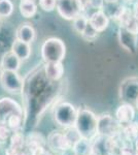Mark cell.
I'll return each mask as SVG.
<instances>
[{
    "label": "cell",
    "instance_id": "6da1fadb",
    "mask_svg": "<svg viewBox=\"0 0 138 155\" xmlns=\"http://www.w3.org/2000/svg\"><path fill=\"white\" fill-rule=\"evenodd\" d=\"M97 119L98 116L88 109H81L77 111L74 128L81 137L93 141L97 137Z\"/></svg>",
    "mask_w": 138,
    "mask_h": 155
},
{
    "label": "cell",
    "instance_id": "7a4b0ae2",
    "mask_svg": "<svg viewBox=\"0 0 138 155\" xmlns=\"http://www.w3.org/2000/svg\"><path fill=\"white\" fill-rule=\"evenodd\" d=\"M66 54V47L59 38L52 37L47 39L41 46V57L46 63L62 62Z\"/></svg>",
    "mask_w": 138,
    "mask_h": 155
},
{
    "label": "cell",
    "instance_id": "3957f363",
    "mask_svg": "<svg viewBox=\"0 0 138 155\" xmlns=\"http://www.w3.org/2000/svg\"><path fill=\"white\" fill-rule=\"evenodd\" d=\"M55 122L59 126L63 127L64 129L74 127L75 121H76L77 110L70 102L63 101L57 104L53 112Z\"/></svg>",
    "mask_w": 138,
    "mask_h": 155
},
{
    "label": "cell",
    "instance_id": "277c9868",
    "mask_svg": "<svg viewBox=\"0 0 138 155\" xmlns=\"http://www.w3.org/2000/svg\"><path fill=\"white\" fill-rule=\"evenodd\" d=\"M122 125L117 122L115 117L109 114H102L97 119V136L102 137H109L120 134Z\"/></svg>",
    "mask_w": 138,
    "mask_h": 155
},
{
    "label": "cell",
    "instance_id": "5b68a950",
    "mask_svg": "<svg viewBox=\"0 0 138 155\" xmlns=\"http://www.w3.org/2000/svg\"><path fill=\"white\" fill-rule=\"evenodd\" d=\"M0 84L8 93L21 94L23 92L24 82L18 74V71H2L0 74Z\"/></svg>",
    "mask_w": 138,
    "mask_h": 155
},
{
    "label": "cell",
    "instance_id": "8992f818",
    "mask_svg": "<svg viewBox=\"0 0 138 155\" xmlns=\"http://www.w3.org/2000/svg\"><path fill=\"white\" fill-rule=\"evenodd\" d=\"M47 148L55 153L66 152L72 148V144L65 132L55 130L52 131L47 137Z\"/></svg>",
    "mask_w": 138,
    "mask_h": 155
},
{
    "label": "cell",
    "instance_id": "52a82bcc",
    "mask_svg": "<svg viewBox=\"0 0 138 155\" xmlns=\"http://www.w3.org/2000/svg\"><path fill=\"white\" fill-rule=\"evenodd\" d=\"M56 8L65 20H73L84 11L79 0H57Z\"/></svg>",
    "mask_w": 138,
    "mask_h": 155
},
{
    "label": "cell",
    "instance_id": "ba28073f",
    "mask_svg": "<svg viewBox=\"0 0 138 155\" xmlns=\"http://www.w3.org/2000/svg\"><path fill=\"white\" fill-rule=\"evenodd\" d=\"M138 96V79L128 78L122 82L120 88V97L126 102L135 101Z\"/></svg>",
    "mask_w": 138,
    "mask_h": 155
},
{
    "label": "cell",
    "instance_id": "9c48e42d",
    "mask_svg": "<svg viewBox=\"0 0 138 155\" xmlns=\"http://www.w3.org/2000/svg\"><path fill=\"white\" fill-rule=\"evenodd\" d=\"M12 115H23V109L18 102L9 97L0 99V121H6Z\"/></svg>",
    "mask_w": 138,
    "mask_h": 155
},
{
    "label": "cell",
    "instance_id": "30bf717a",
    "mask_svg": "<svg viewBox=\"0 0 138 155\" xmlns=\"http://www.w3.org/2000/svg\"><path fill=\"white\" fill-rule=\"evenodd\" d=\"M119 41L120 45L129 53H135L137 50V35L128 31L124 27L119 29Z\"/></svg>",
    "mask_w": 138,
    "mask_h": 155
},
{
    "label": "cell",
    "instance_id": "8fae6325",
    "mask_svg": "<svg viewBox=\"0 0 138 155\" xmlns=\"http://www.w3.org/2000/svg\"><path fill=\"white\" fill-rule=\"evenodd\" d=\"M11 143L7 148L5 154L6 155H17L26 149V137L21 131L12 132L11 137Z\"/></svg>",
    "mask_w": 138,
    "mask_h": 155
},
{
    "label": "cell",
    "instance_id": "7c38bea8",
    "mask_svg": "<svg viewBox=\"0 0 138 155\" xmlns=\"http://www.w3.org/2000/svg\"><path fill=\"white\" fill-rule=\"evenodd\" d=\"M114 117H115V119L117 120V122H119L122 126H124L134 120L135 110L130 104L125 102V104H122L121 106H119L117 111H115Z\"/></svg>",
    "mask_w": 138,
    "mask_h": 155
},
{
    "label": "cell",
    "instance_id": "4fadbf2b",
    "mask_svg": "<svg viewBox=\"0 0 138 155\" xmlns=\"http://www.w3.org/2000/svg\"><path fill=\"white\" fill-rule=\"evenodd\" d=\"M89 24L97 32H102L108 27L109 19L103 11H97L91 15L89 19Z\"/></svg>",
    "mask_w": 138,
    "mask_h": 155
},
{
    "label": "cell",
    "instance_id": "5bb4252c",
    "mask_svg": "<svg viewBox=\"0 0 138 155\" xmlns=\"http://www.w3.org/2000/svg\"><path fill=\"white\" fill-rule=\"evenodd\" d=\"M44 74L51 82L59 81L64 74V66L62 64V62L46 63V65H44Z\"/></svg>",
    "mask_w": 138,
    "mask_h": 155
},
{
    "label": "cell",
    "instance_id": "9a60e30c",
    "mask_svg": "<svg viewBox=\"0 0 138 155\" xmlns=\"http://www.w3.org/2000/svg\"><path fill=\"white\" fill-rule=\"evenodd\" d=\"M0 65H1L2 71H18L20 68V65H21V60L18 58L16 54L11 51L2 56Z\"/></svg>",
    "mask_w": 138,
    "mask_h": 155
},
{
    "label": "cell",
    "instance_id": "2e32d148",
    "mask_svg": "<svg viewBox=\"0 0 138 155\" xmlns=\"http://www.w3.org/2000/svg\"><path fill=\"white\" fill-rule=\"evenodd\" d=\"M44 146H47V139H44V137L39 132H30L26 137V149L29 154L35 149Z\"/></svg>",
    "mask_w": 138,
    "mask_h": 155
},
{
    "label": "cell",
    "instance_id": "e0dca14e",
    "mask_svg": "<svg viewBox=\"0 0 138 155\" xmlns=\"http://www.w3.org/2000/svg\"><path fill=\"white\" fill-rule=\"evenodd\" d=\"M11 52L18 56L20 60H27L31 55V47L28 42L16 39L11 46Z\"/></svg>",
    "mask_w": 138,
    "mask_h": 155
},
{
    "label": "cell",
    "instance_id": "ac0fdd59",
    "mask_svg": "<svg viewBox=\"0 0 138 155\" xmlns=\"http://www.w3.org/2000/svg\"><path fill=\"white\" fill-rule=\"evenodd\" d=\"M121 137L126 142L135 143L138 139V122H130L126 125L122 126Z\"/></svg>",
    "mask_w": 138,
    "mask_h": 155
},
{
    "label": "cell",
    "instance_id": "d6986e66",
    "mask_svg": "<svg viewBox=\"0 0 138 155\" xmlns=\"http://www.w3.org/2000/svg\"><path fill=\"white\" fill-rule=\"evenodd\" d=\"M93 143L92 141L85 137H79L73 144L71 150L74 155H90L92 152Z\"/></svg>",
    "mask_w": 138,
    "mask_h": 155
},
{
    "label": "cell",
    "instance_id": "ffe728a7",
    "mask_svg": "<svg viewBox=\"0 0 138 155\" xmlns=\"http://www.w3.org/2000/svg\"><path fill=\"white\" fill-rule=\"evenodd\" d=\"M35 37V30L28 23L22 24L17 30V39H20L25 42H32Z\"/></svg>",
    "mask_w": 138,
    "mask_h": 155
},
{
    "label": "cell",
    "instance_id": "44dd1931",
    "mask_svg": "<svg viewBox=\"0 0 138 155\" xmlns=\"http://www.w3.org/2000/svg\"><path fill=\"white\" fill-rule=\"evenodd\" d=\"M20 12L24 18H32L36 14V4L34 0H21L20 3Z\"/></svg>",
    "mask_w": 138,
    "mask_h": 155
},
{
    "label": "cell",
    "instance_id": "7402d4cb",
    "mask_svg": "<svg viewBox=\"0 0 138 155\" xmlns=\"http://www.w3.org/2000/svg\"><path fill=\"white\" fill-rule=\"evenodd\" d=\"M5 122L9 128L11 129L12 132L20 131L24 124L23 115H12V116L9 117Z\"/></svg>",
    "mask_w": 138,
    "mask_h": 155
},
{
    "label": "cell",
    "instance_id": "603a6c76",
    "mask_svg": "<svg viewBox=\"0 0 138 155\" xmlns=\"http://www.w3.org/2000/svg\"><path fill=\"white\" fill-rule=\"evenodd\" d=\"M72 21H73V29L75 31L79 34L84 33L88 24H89V20H88L84 15L81 14L79 16H77L76 18L72 20Z\"/></svg>",
    "mask_w": 138,
    "mask_h": 155
},
{
    "label": "cell",
    "instance_id": "cb8c5ba5",
    "mask_svg": "<svg viewBox=\"0 0 138 155\" xmlns=\"http://www.w3.org/2000/svg\"><path fill=\"white\" fill-rule=\"evenodd\" d=\"M14 12V4L11 0H0V17H9Z\"/></svg>",
    "mask_w": 138,
    "mask_h": 155
},
{
    "label": "cell",
    "instance_id": "d4e9b609",
    "mask_svg": "<svg viewBox=\"0 0 138 155\" xmlns=\"http://www.w3.org/2000/svg\"><path fill=\"white\" fill-rule=\"evenodd\" d=\"M12 134L11 129L9 128L5 121H0V142L4 143L8 139H11Z\"/></svg>",
    "mask_w": 138,
    "mask_h": 155
},
{
    "label": "cell",
    "instance_id": "484cf974",
    "mask_svg": "<svg viewBox=\"0 0 138 155\" xmlns=\"http://www.w3.org/2000/svg\"><path fill=\"white\" fill-rule=\"evenodd\" d=\"M57 0H39V6L44 12H52L55 9Z\"/></svg>",
    "mask_w": 138,
    "mask_h": 155
},
{
    "label": "cell",
    "instance_id": "4316f807",
    "mask_svg": "<svg viewBox=\"0 0 138 155\" xmlns=\"http://www.w3.org/2000/svg\"><path fill=\"white\" fill-rule=\"evenodd\" d=\"M124 28H126L128 31H130L131 33L137 35L138 34V19H136L133 16L132 18L129 20V22H128Z\"/></svg>",
    "mask_w": 138,
    "mask_h": 155
},
{
    "label": "cell",
    "instance_id": "83f0119b",
    "mask_svg": "<svg viewBox=\"0 0 138 155\" xmlns=\"http://www.w3.org/2000/svg\"><path fill=\"white\" fill-rule=\"evenodd\" d=\"M30 155H53L52 151L50 149H47V147H39V148L35 149L34 151H32Z\"/></svg>",
    "mask_w": 138,
    "mask_h": 155
},
{
    "label": "cell",
    "instance_id": "f1b7e54d",
    "mask_svg": "<svg viewBox=\"0 0 138 155\" xmlns=\"http://www.w3.org/2000/svg\"><path fill=\"white\" fill-rule=\"evenodd\" d=\"M133 16L138 19V0L134 3V8H133Z\"/></svg>",
    "mask_w": 138,
    "mask_h": 155
},
{
    "label": "cell",
    "instance_id": "f546056e",
    "mask_svg": "<svg viewBox=\"0 0 138 155\" xmlns=\"http://www.w3.org/2000/svg\"><path fill=\"white\" fill-rule=\"evenodd\" d=\"M105 2H107V3H110V4H114V3H117L119 0H104Z\"/></svg>",
    "mask_w": 138,
    "mask_h": 155
},
{
    "label": "cell",
    "instance_id": "4dcf8cb0",
    "mask_svg": "<svg viewBox=\"0 0 138 155\" xmlns=\"http://www.w3.org/2000/svg\"><path fill=\"white\" fill-rule=\"evenodd\" d=\"M135 149H136V152L138 153V139H137V141L135 142Z\"/></svg>",
    "mask_w": 138,
    "mask_h": 155
},
{
    "label": "cell",
    "instance_id": "1f68e13d",
    "mask_svg": "<svg viewBox=\"0 0 138 155\" xmlns=\"http://www.w3.org/2000/svg\"><path fill=\"white\" fill-rule=\"evenodd\" d=\"M104 155H119V154H115V153H105Z\"/></svg>",
    "mask_w": 138,
    "mask_h": 155
},
{
    "label": "cell",
    "instance_id": "d6a6232c",
    "mask_svg": "<svg viewBox=\"0 0 138 155\" xmlns=\"http://www.w3.org/2000/svg\"><path fill=\"white\" fill-rule=\"evenodd\" d=\"M135 104H136V107H137V109H138V96H137L136 101H135Z\"/></svg>",
    "mask_w": 138,
    "mask_h": 155
},
{
    "label": "cell",
    "instance_id": "836d02e7",
    "mask_svg": "<svg viewBox=\"0 0 138 155\" xmlns=\"http://www.w3.org/2000/svg\"><path fill=\"white\" fill-rule=\"evenodd\" d=\"M124 1H125V2H132L133 0H124Z\"/></svg>",
    "mask_w": 138,
    "mask_h": 155
},
{
    "label": "cell",
    "instance_id": "e575fe53",
    "mask_svg": "<svg viewBox=\"0 0 138 155\" xmlns=\"http://www.w3.org/2000/svg\"><path fill=\"white\" fill-rule=\"evenodd\" d=\"M1 144H2V143H1V142H0V147H1Z\"/></svg>",
    "mask_w": 138,
    "mask_h": 155
},
{
    "label": "cell",
    "instance_id": "d590c367",
    "mask_svg": "<svg viewBox=\"0 0 138 155\" xmlns=\"http://www.w3.org/2000/svg\"><path fill=\"white\" fill-rule=\"evenodd\" d=\"M55 155H61V154H55Z\"/></svg>",
    "mask_w": 138,
    "mask_h": 155
},
{
    "label": "cell",
    "instance_id": "8d00e7d4",
    "mask_svg": "<svg viewBox=\"0 0 138 155\" xmlns=\"http://www.w3.org/2000/svg\"><path fill=\"white\" fill-rule=\"evenodd\" d=\"M0 74H1V72H0Z\"/></svg>",
    "mask_w": 138,
    "mask_h": 155
}]
</instances>
